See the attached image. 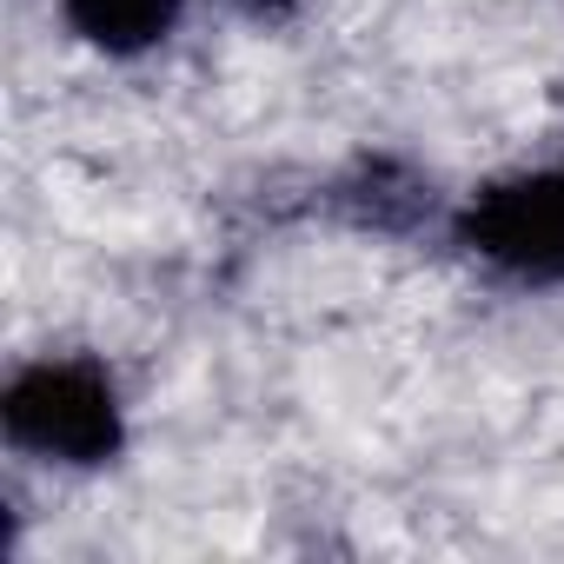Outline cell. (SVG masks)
Wrapping results in <instances>:
<instances>
[{
  "mask_svg": "<svg viewBox=\"0 0 564 564\" xmlns=\"http://www.w3.org/2000/svg\"><path fill=\"white\" fill-rule=\"evenodd\" d=\"M0 432L21 458L61 471H107L127 452V399L107 359L41 352L0 386Z\"/></svg>",
  "mask_w": 564,
  "mask_h": 564,
  "instance_id": "obj_1",
  "label": "cell"
},
{
  "mask_svg": "<svg viewBox=\"0 0 564 564\" xmlns=\"http://www.w3.org/2000/svg\"><path fill=\"white\" fill-rule=\"evenodd\" d=\"M452 239L505 286L524 293L564 286V160L471 186L465 206L452 213Z\"/></svg>",
  "mask_w": 564,
  "mask_h": 564,
  "instance_id": "obj_2",
  "label": "cell"
},
{
  "mask_svg": "<svg viewBox=\"0 0 564 564\" xmlns=\"http://www.w3.org/2000/svg\"><path fill=\"white\" fill-rule=\"evenodd\" d=\"M61 21L107 61H147L180 34L186 0H61Z\"/></svg>",
  "mask_w": 564,
  "mask_h": 564,
  "instance_id": "obj_3",
  "label": "cell"
}]
</instances>
